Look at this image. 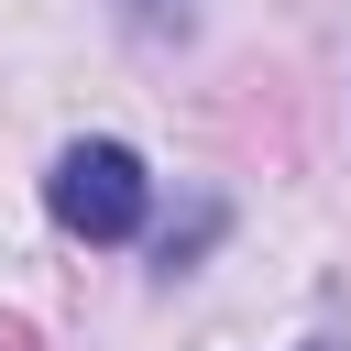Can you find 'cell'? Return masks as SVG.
I'll return each mask as SVG.
<instances>
[{
	"label": "cell",
	"instance_id": "obj_2",
	"mask_svg": "<svg viewBox=\"0 0 351 351\" xmlns=\"http://www.w3.org/2000/svg\"><path fill=\"white\" fill-rule=\"evenodd\" d=\"M0 351H33V329H22V318H0Z\"/></svg>",
	"mask_w": 351,
	"mask_h": 351
},
{
	"label": "cell",
	"instance_id": "obj_3",
	"mask_svg": "<svg viewBox=\"0 0 351 351\" xmlns=\"http://www.w3.org/2000/svg\"><path fill=\"white\" fill-rule=\"evenodd\" d=\"M307 351H340V340H307Z\"/></svg>",
	"mask_w": 351,
	"mask_h": 351
},
{
	"label": "cell",
	"instance_id": "obj_1",
	"mask_svg": "<svg viewBox=\"0 0 351 351\" xmlns=\"http://www.w3.org/2000/svg\"><path fill=\"white\" fill-rule=\"evenodd\" d=\"M44 197H55V219L77 241H132L143 208H154V176H143L132 143H66L55 176H44Z\"/></svg>",
	"mask_w": 351,
	"mask_h": 351
}]
</instances>
